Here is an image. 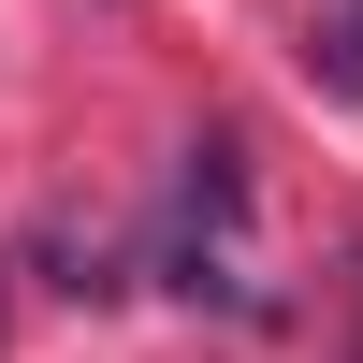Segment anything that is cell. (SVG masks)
Listing matches in <instances>:
<instances>
[{"label": "cell", "mask_w": 363, "mask_h": 363, "mask_svg": "<svg viewBox=\"0 0 363 363\" xmlns=\"http://www.w3.org/2000/svg\"><path fill=\"white\" fill-rule=\"evenodd\" d=\"M320 73H335L349 102H363V0H349V15H335V44H320Z\"/></svg>", "instance_id": "obj_1"}]
</instances>
